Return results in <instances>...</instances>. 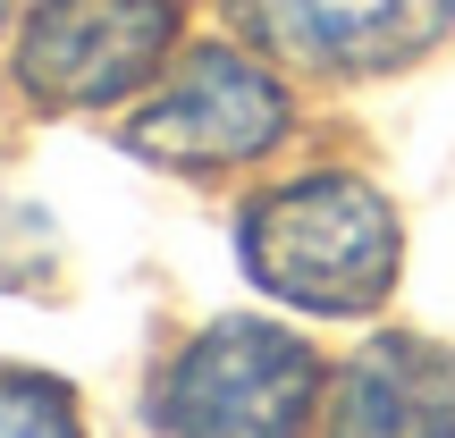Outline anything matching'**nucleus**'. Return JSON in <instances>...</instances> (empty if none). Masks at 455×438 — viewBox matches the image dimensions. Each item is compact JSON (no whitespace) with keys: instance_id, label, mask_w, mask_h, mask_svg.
<instances>
[{"instance_id":"f03ea898","label":"nucleus","mask_w":455,"mask_h":438,"mask_svg":"<svg viewBox=\"0 0 455 438\" xmlns=\"http://www.w3.org/2000/svg\"><path fill=\"white\" fill-rule=\"evenodd\" d=\"M312 405V354L270 321H228L195 338L161 379L169 438H295Z\"/></svg>"},{"instance_id":"423d86ee","label":"nucleus","mask_w":455,"mask_h":438,"mask_svg":"<svg viewBox=\"0 0 455 438\" xmlns=\"http://www.w3.org/2000/svg\"><path fill=\"white\" fill-rule=\"evenodd\" d=\"M329 438H455V354L430 338H379L346 362Z\"/></svg>"},{"instance_id":"0eeeda50","label":"nucleus","mask_w":455,"mask_h":438,"mask_svg":"<svg viewBox=\"0 0 455 438\" xmlns=\"http://www.w3.org/2000/svg\"><path fill=\"white\" fill-rule=\"evenodd\" d=\"M0 438H76L68 388L34 371H0Z\"/></svg>"},{"instance_id":"f257e3e1","label":"nucleus","mask_w":455,"mask_h":438,"mask_svg":"<svg viewBox=\"0 0 455 438\" xmlns=\"http://www.w3.org/2000/svg\"><path fill=\"white\" fill-rule=\"evenodd\" d=\"M244 261L304 312H371L396 278V219L355 178H304L244 211Z\"/></svg>"},{"instance_id":"39448f33","label":"nucleus","mask_w":455,"mask_h":438,"mask_svg":"<svg viewBox=\"0 0 455 438\" xmlns=\"http://www.w3.org/2000/svg\"><path fill=\"white\" fill-rule=\"evenodd\" d=\"M287 135V93L236 51H203L144 118H135V152L178 169H220V161H253Z\"/></svg>"},{"instance_id":"7ed1b4c3","label":"nucleus","mask_w":455,"mask_h":438,"mask_svg":"<svg viewBox=\"0 0 455 438\" xmlns=\"http://www.w3.org/2000/svg\"><path fill=\"white\" fill-rule=\"evenodd\" d=\"M178 0H43L17 43V76L51 110H101L161 68Z\"/></svg>"},{"instance_id":"20e7f679","label":"nucleus","mask_w":455,"mask_h":438,"mask_svg":"<svg viewBox=\"0 0 455 438\" xmlns=\"http://www.w3.org/2000/svg\"><path fill=\"white\" fill-rule=\"evenodd\" d=\"M236 26L261 51L321 76H371V68H405L447 34L455 0H228Z\"/></svg>"}]
</instances>
